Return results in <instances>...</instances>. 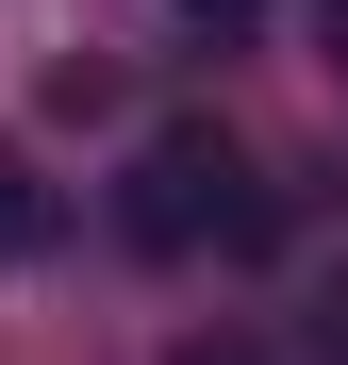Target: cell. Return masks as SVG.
<instances>
[{
  "label": "cell",
  "mask_w": 348,
  "mask_h": 365,
  "mask_svg": "<svg viewBox=\"0 0 348 365\" xmlns=\"http://www.w3.org/2000/svg\"><path fill=\"white\" fill-rule=\"evenodd\" d=\"M116 232H133L149 266H216V250H265L282 200H265V166L216 133V116H166V133L116 166Z\"/></svg>",
  "instance_id": "6da1fadb"
},
{
  "label": "cell",
  "mask_w": 348,
  "mask_h": 365,
  "mask_svg": "<svg viewBox=\"0 0 348 365\" xmlns=\"http://www.w3.org/2000/svg\"><path fill=\"white\" fill-rule=\"evenodd\" d=\"M33 250H50V182H33V150H17V133H0V282H17Z\"/></svg>",
  "instance_id": "7a4b0ae2"
},
{
  "label": "cell",
  "mask_w": 348,
  "mask_h": 365,
  "mask_svg": "<svg viewBox=\"0 0 348 365\" xmlns=\"http://www.w3.org/2000/svg\"><path fill=\"white\" fill-rule=\"evenodd\" d=\"M149 17H183L199 50H249V34H265V0H149Z\"/></svg>",
  "instance_id": "3957f363"
},
{
  "label": "cell",
  "mask_w": 348,
  "mask_h": 365,
  "mask_svg": "<svg viewBox=\"0 0 348 365\" xmlns=\"http://www.w3.org/2000/svg\"><path fill=\"white\" fill-rule=\"evenodd\" d=\"M183 365H249V349H183Z\"/></svg>",
  "instance_id": "277c9868"
}]
</instances>
